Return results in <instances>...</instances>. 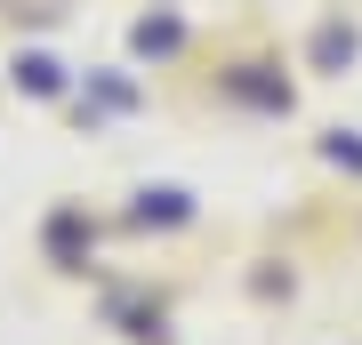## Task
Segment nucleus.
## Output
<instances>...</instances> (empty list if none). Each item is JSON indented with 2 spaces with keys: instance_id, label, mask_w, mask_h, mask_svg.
<instances>
[{
  "instance_id": "f257e3e1",
  "label": "nucleus",
  "mask_w": 362,
  "mask_h": 345,
  "mask_svg": "<svg viewBox=\"0 0 362 345\" xmlns=\"http://www.w3.org/2000/svg\"><path fill=\"white\" fill-rule=\"evenodd\" d=\"M16 80H25V89H40V97H49V89H57V64H49V56H33V64H16Z\"/></svg>"
},
{
  "instance_id": "f03ea898",
  "label": "nucleus",
  "mask_w": 362,
  "mask_h": 345,
  "mask_svg": "<svg viewBox=\"0 0 362 345\" xmlns=\"http://www.w3.org/2000/svg\"><path fill=\"white\" fill-rule=\"evenodd\" d=\"M137 217H145V225H153V217H177V193H145V201H137Z\"/></svg>"
}]
</instances>
